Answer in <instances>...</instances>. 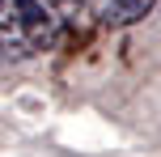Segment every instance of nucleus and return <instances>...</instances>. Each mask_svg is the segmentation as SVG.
I'll list each match as a JSON object with an SVG mask.
<instances>
[{"mask_svg":"<svg viewBox=\"0 0 161 157\" xmlns=\"http://www.w3.org/2000/svg\"><path fill=\"white\" fill-rule=\"evenodd\" d=\"M93 17V0H0V59L59 51Z\"/></svg>","mask_w":161,"mask_h":157,"instance_id":"nucleus-1","label":"nucleus"},{"mask_svg":"<svg viewBox=\"0 0 161 157\" xmlns=\"http://www.w3.org/2000/svg\"><path fill=\"white\" fill-rule=\"evenodd\" d=\"M153 8H157V0H93V17L106 25V30L140 25Z\"/></svg>","mask_w":161,"mask_h":157,"instance_id":"nucleus-2","label":"nucleus"}]
</instances>
